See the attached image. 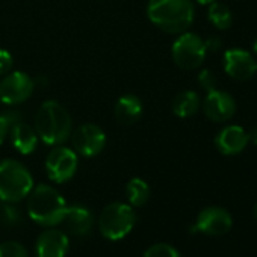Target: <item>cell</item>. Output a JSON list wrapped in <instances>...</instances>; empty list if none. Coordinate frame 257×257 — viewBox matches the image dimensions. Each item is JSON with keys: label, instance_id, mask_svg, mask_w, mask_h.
Here are the masks:
<instances>
[{"label": "cell", "instance_id": "cell-8", "mask_svg": "<svg viewBox=\"0 0 257 257\" xmlns=\"http://www.w3.org/2000/svg\"><path fill=\"white\" fill-rule=\"evenodd\" d=\"M77 170V155L68 147H55L46 159V171L55 183L70 180Z\"/></svg>", "mask_w": 257, "mask_h": 257}, {"label": "cell", "instance_id": "cell-24", "mask_svg": "<svg viewBox=\"0 0 257 257\" xmlns=\"http://www.w3.org/2000/svg\"><path fill=\"white\" fill-rule=\"evenodd\" d=\"M13 67V56L8 50L0 49V76L7 74Z\"/></svg>", "mask_w": 257, "mask_h": 257}, {"label": "cell", "instance_id": "cell-7", "mask_svg": "<svg viewBox=\"0 0 257 257\" xmlns=\"http://www.w3.org/2000/svg\"><path fill=\"white\" fill-rule=\"evenodd\" d=\"M34 88L35 82L26 73H7V76L0 82V101L8 106L20 104L32 95Z\"/></svg>", "mask_w": 257, "mask_h": 257}, {"label": "cell", "instance_id": "cell-28", "mask_svg": "<svg viewBox=\"0 0 257 257\" xmlns=\"http://www.w3.org/2000/svg\"><path fill=\"white\" fill-rule=\"evenodd\" d=\"M197 2L201 4V5H210V4L216 2V0H197Z\"/></svg>", "mask_w": 257, "mask_h": 257}, {"label": "cell", "instance_id": "cell-14", "mask_svg": "<svg viewBox=\"0 0 257 257\" xmlns=\"http://www.w3.org/2000/svg\"><path fill=\"white\" fill-rule=\"evenodd\" d=\"M248 134L239 125H227L225 128L216 135L215 138V146L216 149L225 155V156H233L245 150L248 144Z\"/></svg>", "mask_w": 257, "mask_h": 257}, {"label": "cell", "instance_id": "cell-11", "mask_svg": "<svg viewBox=\"0 0 257 257\" xmlns=\"http://www.w3.org/2000/svg\"><path fill=\"white\" fill-rule=\"evenodd\" d=\"M224 70L236 80H248L257 73V59L243 49H230L224 53Z\"/></svg>", "mask_w": 257, "mask_h": 257}, {"label": "cell", "instance_id": "cell-9", "mask_svg": "<svg viewBox=\"0 0 257 257\" xmlns=\"http://www.w3.org/2000/svg\"><path fill=\"white\" fill-rule=\"evenodd\" d=\"M106 146V135L95 124H83L73 134V147L82 156L98 155Z\"/></svg>", "mask_w": 257, "mask_h": 257}, {"label": "cell", "instance_id": "cell-20", "mask_svg": "<svg viewBox=\"0 0 257 257\" xmlns=\"http://www.w3.org/2000/svg\"><path fill=\"white\" fill-rule=\"evenodd\" d=\"M150 197V188L143 179H132L127 183V198L132 206H144Z\"/></svg>", "mask_w": 257, "mask_h": 257}, {"label": "cell", "instance_id": "cell-15", "mask_svg": "<svg viewBox=\"0 0 257 257\" xmlns=\"http://www.w3.org/2000/svg\"><path fill=\"white\" fill-rule=\"evenodd\" d=\"M68 237L62 230L50 228L44 231L37 242L38 257H65L68 251Z\"/></svg>", "mask_w": 257, "mask_h": 257}, {"label": "cell", "instance_id": "cell-13", "mask_svg": "<svg viewBox=\"0 0 257 257\" xmlns=\"http://www.w3.org/2000/svg\"><path fill=\"white\" fill-rule=\"evenodd\" d=\"M59 224H62L64 230L70 234L85 236L91 231L94 218L92 213L83 206H67Z\"/></svg>", "mask_w": 257, "mask_h": 257}, {"label": "cell", "instance_id": "cell-21", "mask_svg": "<svg viewBox=\"0 0 257 257\" xmlns=\"http://www.w3.org/2000/svg\"><path fill=\"white\" fill-rule=\"evenodd\" d=\"M0 257H28V251L20 242L7 240L0 243Z\"/></svg>", "mask_w": 257, "mask_h": 257}, {"label": "cell", "instance_id": "cell-3", "mask_svg": "<svg viewBox=\"0 0 257 257\" xmlns=\"http://www.w3.org/2000/svg\"><path fill=\"white\" fill-rule=\"evenodd\" d=\"M67 204L64 197L49 185L32 188L28 200V213L40 225H58L65 213Z\"/></svg>", "mask_w": 257, "mask_h": 257}, {"label": "cell", "instance_id": "cell-6", "mask_svg": "<svg viewBox=\"0 0 257 257\" xmlns=\"http://www.w3.org/2000/svg\"><path fill=\"white\" fill-rule=\"evenodd\" d=\"M171 55H173L174 62L182 70L189 71V70L198 68L203 64L207 55V50H206L204 41L198 35L191 34V32H183L174 41Z\"/></svg>", "mask_w": 257, "mask_h": 257}, {"label": "cell", "instance_id": "cell-10", "mask_svg": "<svg viewBox=\"0 0 257 257\" xmlns=\"http://www.w3.org/2000/svg\"><path fill=\"white\" fill-rule=\"evenodd\" d=\"M231 225H233V219L228 210L222 207H207L200 212L192 230L216 237L228 233Z\"/></svg>", "mask_w": 257, "mask_h": 257}, {"label": "cell", "instance_id": "cell-26", "mask_svg": "<svg viewBox=\"0 0 257 257\" xmlns=\"http://www.w3.org/2000/svg\"><path fill=\"white\" fill-rule=\"evenodd\" d=\"M8 132H10L8 121L5 119V116H4V115H0V144H2V143L5 141V138H7Z\"/></svg>", "mask_w": 257, "mask_h": 257}, {"label": "cell", "instance_id": "cell-17", "mask_svg": "<svg viewBox=\"0 0 257 257\" xmlns=\"http://www.w3.org/2000/svg\"><path fill=\"white\" fill-rule=\"evenodd\" d=\"M143 115V103L135 95H122L115 104V118L119 124L132 125Z\"/></svg>", "mask_w": 257, "mask_h": 257}, {"label": "cell", "instance_id": "cell-30", "mask_svg": "<svg viewBox=\"0 0 257 257\" xmlns=\"http://www.w3.org/2000/svg\"><path fill=\"white\" fill-rule=\"evenodd\" d=\"M254 213H255V219H257V204H255V209H254Z\"/></svg>", "mask_w": 257, "mask_h": 257}, {"label": "cell", "instance_id": "cell-4", "mask_svg": "<svg viewBox=\"0 0 257 257\" xmlns=\"http://www.w3.org/2000/svg\"><path fill=\"white\" fill-rule=\"evenodd\" d=\"M34 188V179L29 170L19 161H0V200L17 203L23 200Z\"/></svg>", "mask_w": 257, "mask_h": 257}, {"label": "cell", "instance_id": "cell-2", "mask_svg": "<svg viewBox=\"0 0 257 257\" xmlns=\"http://www.w3.org/2000/svg\"><path fill=\"white\" fill-rule=\"evenodd\" d=\"M35 128L38 137L47 146H59L65 143L73 131V122L68 110L55 100L46 101L37 112Z\"/></svg>", "mask_w": 257, "mask_h": 257}, {"label": "cell", "instance_id": "cell-19", "mask_svg": "<svg viewBox=\"0 0 257 257\" xmlns=\"http://www.w3.org/2000/svg\"><path fill=\"white\" fill-rule=\"evenodd\" d=\"M209 22L218 28V29H228L233 23V16L231 11L227 5L219 4V2H213L209 7V13H207Z\"/></svg>", "mask_w": 257, "mask_h": 257}, {"label": "cell", "instance_id": "cell-5", "mask_svg": "<svg viewBox=\"0 0 257 257\" xmlns=\"http://www.w3.org/2000/svg\"><path fill=\"white\" fill-rule=\"evenodd\" d=\"M134 209L124 203L107 204L98 219V227L101 234L109 240H119L125 237L135 224Z\"/></svg>", "mask_w": 257, "mask_h": 257}, {"label": "cell", "instance_id": "cell-16", "mask_svg": "<svg viewBox=\"0 0 257 257\" xmlns=\"http://www.w3.org/2000/svg\"><path fill=\"white\" fill-rule=\"evenodd\" d=\"M10 137L14 149L22 155H29L37 149L38 144V134L37 131L25 122H16L10 127Z\"/></svg>", "mask_w": 257, "mask_h": 257}, {"label": "cell", "instance_id": "cell-23", "mask_svg": "<svg viewBox=\"0 0 257 257\" xmlns=\"http://www.w3.org/2000/svg\"><path fill=\"white\" fill-rule=\"evenodd\" d=\"M198 82H200V85L203 86V89H206L207 92L216 89V88H215V86H216V79H215V76H213V73H212L210 70H203V71L198 74Z\"/></svg>", "mask_w": 257, "mask_h": 257}, {"label": "cell", "instance_id": "cell-1", "mask_svg": "<svg viewBox=\"0 0 257 257\" xmlns=\"http://www.w3.org/2000/svg\"><path fill=\"white\" fill-rule=\"evenodd\" d=\"M147 16L159 29L183 34L194 22V5L191 0H150Z\"/></svg>", "mask_w": 257, "mask_h": 257}, {"label": "cell", "instance_id": "cell-12", "mask_svg": "<svg viewBox=\"0 0 257 257\" xmlns=\"http://www.w3.org/2000/svg\"><path fill=\"white\" fill-rule=\"evenodd\" d=\"M203 110L210 121L224 122L233 118L236 112V101L228 92L213 89L207 92L203 101Z\"/></svg>", "mask_w": 257, "mask_h": 257}, {"label": "cell", "instance_id": "cell-22", "mask_svg": "<svg viewBox=\"0 0 257 257\" xmlns=\"http://www.w3.org/2000/svg\"><path fill=\"white\" fill-rule=\"evenodd\" d=\"M144 257H182V255L174 246L168 243H156V245H152L144 252Z\"/></svg>", "mask_w": 257, "mask_h": 257}, {"label": "cell", "instance_id": "cell-29", "mask_svg": "<svg viewBox=\"0 0 257 257\" xmlns=\"http://www.w3.org/2000/svg\"><path fill=\"white\" fill-rule=\"evenodd\" d=\"M252 50H254V55L257 56V41L254 43V46H252Z\"/></svg>", "mask_w": 257, "mask_h": 257}, {"label": "cell", "instance_id": "cell-18", "mask_svg": "<svg viewBox=\"0 0 257 257\" xmlns=\"http://www.w3.org/2000/svg\"><path fill=\"white\" fill-rule=\"evenodd\" d=\"M200 109L198 94L194 91H183L177 94L173 100V112L180 118H189L195 115Z\"/></svg>", "mask_w": 257, "mask_h": 257}, {"label": "cell", "instance_id": "cell-25", "mask_svg": "<svg viewBox=\"0 0 257 257\" xmlns=\"http://www.w3.org/2000/svg\"><path fill=\"white\" fill-rule=\"evenodd\" d=\"M204 44H206V50L207 52H216L221 47V40L218 37H210L209 40L204 41Z\"/></svg>", "mask_w": 257, "mask_h": 257}, {"label": "cell", "instance_id": "cell-27", "mask_svg": "<svg viewBox=\"0 0 257 257\" xmlns=\"http://www.w3.org/2000/svg\"><path fill=\"white\" fill-rule=\"evenodd\" d=\"M248 140H249L252 144H255V146H257V127H254L252 131L248 134Z\"/></svg>", "mask_w": 257, "mask_h": 257}]
</instances>
